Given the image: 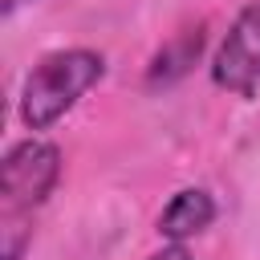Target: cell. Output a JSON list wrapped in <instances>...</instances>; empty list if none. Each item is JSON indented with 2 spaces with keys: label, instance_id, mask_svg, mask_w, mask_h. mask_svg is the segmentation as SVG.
<instances>
[{
  "label": "cell",
  "instance_id": "6",
  "mask_svg": "<svg viewBox=\"0 0 260 260\" xmlns=\"http://www.w3.org/2000/svg\"><path fill=\"white\" fill-rule=\"evenodd\" d=\"M0 236H4V260H20L24 256V248L32 244V228H24V219L20 215H4V228H0Z\"/></svg>",
  "mask_w": 260,
  "mask_h": 260
},
{
  "label": "cell",
  "instance_id": "8",
  "mask_svg": "<svg viewBox=\"0 0 260 260\" xmlns=\"http://www.w3.org/2000/svg\"><path fill=\"white\" fill-rule=\"evenodd\" d=\"M24 4H32V0H0V12H4V16H12V12H16V8H24Z\"/></svg>",
  "mask_w": 260,
  "mask_h": 260
},
{
  "label": "cell",
  "instance_id": "4",
  "mask_svg": "<svg viewBox=\"0 0 260 260\" xmlns=\"http://www.w3.org/2000/svg\"><path fill=\"white\" fill-rule=\"evenodd\" d=\"M203 49H207V24H203V20L183 24L175 37H167V41L150 53V61H146V69H142V89L162 93V89L179 85V81L199 65Z\"/></svg>",
  "mask_w": 260,
  "mask_h": 260
},
{
  "label": "cell",
  "instance_id": "3",
  "mask_svg": "<svg viewBox=\"0 0 260 260\" xmlns=\"http://www.w3.org/2000/svg\"><path fill=\"white\" fill-rule=\"evenodd\" d=\"M215 89L232 98H256L260 89V0H248L228 24L215 57H211Z\"/></svg>",
  "mask_w": 260,
  "mask_h": 260
},
{
  "label": "cell",
  "instance_id": "1",
  "mask_svg": "<svg viewBox=\"0 0 260 260\" xmlns=\"http://www.w3.org/2000/svg\"><path fill=\"white\" fill-rule=\"evenodd\" d=\"M106 77V57L98 49H85V45H73V49H57V53H45L24 85H20V122L41 134L49 126H57L77 102L81 93H89L98 81Z\"/></svg>",
  "mask_w": 260,
  "mask_h": 260
},
{
  "label": "cell",
  "instance_id": "5",
  "mask_svg": "<svg viewBox=\"0 0 260 260\" xmlns=\"http://www.w3.org/2000/svg\"><path fill=\"white\" fill-rule=\"evenodd\" d=\"M211 223H215V199L207 187H179L158 211V236L167 244H187Z\"/></svg>",
  "mask_w": 260,
  "mask_h": 260
},
{
  "label": "cell",
  "instance_id": "2",
  "mask_svg": "<svg viewBox=\"0 0 260 260\" xmlns=\"http://www.w3.org/2000/svg\"><path fill=\"white\" fill-rule=\"evenodd\" d=\"M61 179V150L57 142L28 134L20 142H12L0 158V203L4 215H28L32 207H41L53 187Z\"/></svg>",
  "mask_w": 260,
  "mask_h": 260
},
{
  "label": "cell",
  "instance_id": "7",
  "mask_svg": "<svg viewBox=\"0 0 260 260\" xmlns=\"http://www.w3.org/2000/svg\"><path fill=\"white\" fill-rule=\"evenodd\" d=\"M146 260H195L191 252H187V244H162L158 252H150Z\"/></svg>",
  "mask_w": 260,
  "mask_h": 260
}]
</instances>
